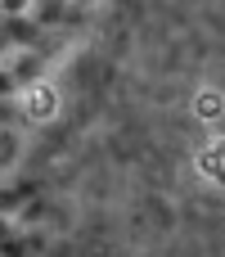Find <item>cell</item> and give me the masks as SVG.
<instances>
[{
    "label": "cell",
    "mask_w": 225,
    "mask_h": 257,
    "mask_svg": "<svg viewBox=\"0 0 225 257\" xmlns=\"http://www.w3.org/2000/svg\"><path fill=\"white\" fill-rule=\"evenodd\" d=\"M36 77H41V54H36V50H23V54H14V63H9V72H5L0 86L14 95L23 81H36Z\"/></svg>",
    "instance_id": "obj_1"
},
{
    "label": "cell",
    "mask_w": 225,
    "mask_h": 257,
    "mask_svg": "<svg viewBox=\"0 0 225 257\" xmlns=\"http://www.w3.org/2000/svg\"><path fill=\"white\" fill-rule=\"evenodd\" d=\"M0 9H5V18H36V0H0Z\"/></svg>",
    "instance_id": "obj_2"
},
{
    "label": "cell",
    "mask_w": 225,
    "mask_h": 257,
    "mask_svg": "<svg viewBox=\"0 0 225 257\" xmlns=\"http://www.w3.org/2000/svg\"><path fill=\"white\" fill-rule=\"evenodd\" d=\"M5 257H23V244H18V239H9V244H5Z\"/></svg>",
    "instance_id": "obj_3"
},
{
    "label": "cell",
    "mask_w": 225,
    "mask_h": 257,
    "mask_svg": "<svg viewBox=\"0 0 225 257\" xmlns=\"http://www.w3.org/2000/svg\"><path fill=\"white\" fill-rule=\"evenodd\" d=\"M45 5H59V0H45Z\"/></svg>",
    "instance_id": "obj_4"
}]
</instances>
